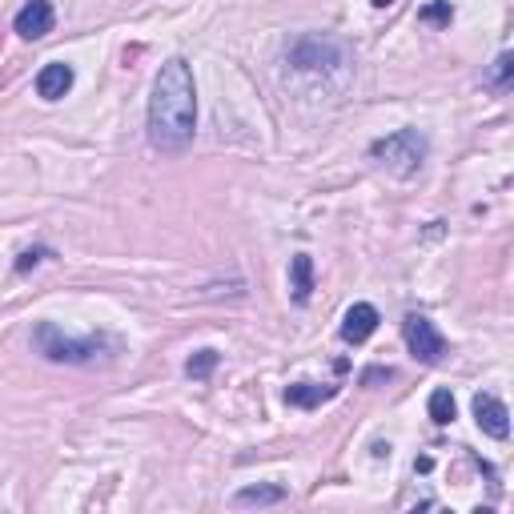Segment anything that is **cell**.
I'll return each instance as SVG.
<instances>
[{
  "instance_id": "cell-1",
  "label": "cell",
  "mask_w": 514,
  "mask_h": 514,
  "mask_svg": "<svg viewBox=\"0 0 514 514\" xmlns=\"http://www.w3.org/2000/svg\"><path fill=\"white\" fill-rule=\"evenodd\" d=\"M197 133V85L185 57H169L153 81L149 97V145L157 153L189 149Z\"/></svg>"
},
{
  "instance_id": "cell-2",
  "label": "cell",
  "mask_w": 514,
  "mask_h": 514,
  "mask_svg": "<svg viewBox=\"0 0 514 514\" xmlns=\"http://www.w3.org/2000/svg\"><path fill=\"white\" fill-rule=\"evenodd\" d=\"M33 346L49 358V362H69V366H89L97 362L105 350H117V342L109 334H97V338H69L61 334L53 322H41L33 330Z\"/></svg>"
},
{
  "instance_id": "cell-3",
  "label": "cell",
  "mask_w": 514,
  "mask_h": 514,
  "mask_svg": "<svg viewBox=\"0 0 514 514\" xmlns=\"http://www.w3.org/2000/svg\"><path fill=\"white\" fill-rule=\"evenodd\" d=\"M426 153H430V145H426V137L418 129H398V133H390V137L370 145V157L394 177H414L426 165Z\"/></svg>"
},
{
  "instance_id": "cell-4",
  "label": "cell",
  "mask_w": 514,
  "mask_h": 514,
  "mask_svg": "<svg viewBox=\"0 0 514 514\" xmlns=\"http://www.w3.org/2000/svg\"><path fill=\"white\" fill-rule=\"evenodd\" d=\"M402 338H406V346H410V354L418 358V362H426V366H434L442 354H446V338L434 330V322L430 318H422V314H406V322H402Z\"/></svg>"
},
{
  "instance_id": "cell-5",
  "label": "cell",
  "mask_w": 514,
  "mask_h": 514,
  "mask_svg": "<svg viewBox=\"0 0 514 514\" xmlns=\"http://www.w3.org/2000/svg\"><path fill=\"white\" fill-rule=\"evenodd\" d=\"M290 61L298 69H334V65H342V45L322 41V37H302L290 49Z\"/></svg>"
},
{
  "instance_id": "cell-6",
  "label": "cell",
  "mask_w": 514,
  "mask_h": 514,
  "mask_svg": "<svg viewBox=\"0 0 514 514\" xmlns=\"http://www.w3.org/2000/svg\"><path fill=\"white\" fill-rule=\"evenodd\" d=\"M53 21H57V13H53L49 0H29V5L17 13V33L25 41H41L45 33H53Z\"/></svg>"
},
{
  "instance_id": "cell-7",
  "label": "cell",
  "mask_w": 514,
  "mask_h": 514,
  "mask_svg": "<svg viewBox=\"0 0 514 514\" xmlns=\"http://www.w3.org/2000/svg\"><path fill=\"white\" fill-rule=\"evenodd\" d=\"M474 418H478V426L490 434V438H506L510 434V414H506V406L494 398V394H474Z\"/></svg>"
},
{
  "instance_id": "cell-8",
  "label": "cell",
  "mask_w": 514,
  "mask_h": 514,
  "mask_svg": "<svg viewBox=\"0 0 514 514\" xmlns=\"http://www.w3.org/2000/svg\"><path fill=\"white\" fill-rule=\"evenodd\" d=\"M374 330H378V310H374L370 302H358V306L346 310V318H342V338H346L350 346H362Z\"/></svg>"
},
{
  "instance_id": "cell-9",
  "label": "cell",
  "mask_w": 514,
  "mask_h": 514,
  "mask_svg": "<svg viewBox=\"0 0 514 514\" xmlns=\"http://www.w3.org/2000/svg\"><path fill=\"white\" fill-rule=\"evenodd\" d=\"M69 89H73V69H69V65L53 61V65H45V69L37 73V93H41L45 101H61Z\"/></svg>"
},
{
  "instance_id": "cell-10",
  "label": "cell",
  "mask_w": 514,
  "mask_h": 514,
  "mask_svg": "<svg viewBox=\"0 0 514 514\" xmlns=\"http://www.w3.org/2000/svg\"><path fill=\"white\" fill-rule=\"evenodd\" d=\"M334 394H338L334 386H318V382H294V386H286V402L290 406H302V410H314V406L330 402Z\"/></svg>"
},
{
  "instance_id": "cell-11",
  "label": "cell",
  "mask_w": 514,
  "mask_h": 514,
  "mask_svg": "<svg viewBox=\"0 0 514 514\" xmlns=\"http://www.w3.org/2000/svg\"><path fill=\"white\" fill-rule=\"evenodd\" d=\"M290 274H294V302L306 306L310 302V290H314V262H310V253H298L294 257Z\"/></svg>"
},
{
  "instance_id": "cell-12",
  "label": "cell",
  "mask_w": 514,
  "mask_h": 514,
  "mask_svg": "<svg viewBox=\"0 0 514 514\" xmlns=\"http://www.w3.org/2000/svg\"><path fill=\"white\" fill-rule=\"evenodd\" d=\"M237 506H274V502H286V490L282 486H245L233 494Z\"/></svg>"
},
{
  "instance_id": "cell-13",
  "label": "cell",
  "mask_w": 514,
  "mask_h": 514,
  "mask_svg": "<svg viewBox=\"0 0 514 514\" xmlns=\"http://www.w3.org/2000/svg\"><path fill=\"white\" fill-rule=\"evenodd\" d=\"M454 394L450 390H434L430 394V418H434V426H446V422H454Z\"/></svg>"
},
{
  "instance_id": "cell-14",
  "label": "cell",
  "mask_w": 514,
  "mask_h": 514,
  "mask_svg": "<svg viewBox=\"0 0 514 514\" xmlns=\"http://www.w3.org/2000/svg\"><path fill=\"white\" fill-rule=\"evenodd\" d=\"M213 366H217V350H197V354L185 362V374H189V378H209Z\"/></svg>"
},
{
  "instance_id": "cell-15",
  "label": "cell",
  "mask_w": 514,
  "mask_h": 514,
  "mask_svg": "<svg viewBox=\"0 0 514 514\" xmlns=\"http://www.w3.org/2000/svg\"><path fill=\"white\" fill-rule=\"evenodd\" d=\"M422 21H450V5H430V9H422Z\"/></svg>"
},
{
  "instance_id": "cell-16",
  "label": "cell",
  "mask_w": 514,
  "mask_h": 514,
  "mask_svg": "<svg viewBox=\"0 0 514 514\" xmlns=\"http://www.w3.org/2000/svg\"><path fill=\"white\" fill-rule=\"evenodd\" d=\"M510 81V53L498 57V69H494V85H506Z\"/></svg>"
},
{
  "instance_id": "cell-17",
  "label": "cell",
  "mask_w": 514,
  "mask_h": 514,
  "mask_svg": "<svg viewBox=\"0 0 514 514\" xmlns=\"http://www.w3.org/2000/svg\"><path fill=\"white\" fill-rule=\"evenodd\" d=\"M41 257H45V249H29V253H21V262H17V270L25 274L29 266H37V262H41Z\"/></svg>"
},
{
  "instance_id": "cell-18",
  "label": "cell",
  "mask_w": 514,
  "mask_h": 514,
  "mask_svg": "<svg viewBox=\"0 0 514 514\" xmlns=\"http://www.w3.org/2000/svg\"><path fill=\"white\" fill-rule=\"evenodd\" d=\"M374 5H378V9H386V5H394V0H374Z\"/></svg>"
}]
</instances>
